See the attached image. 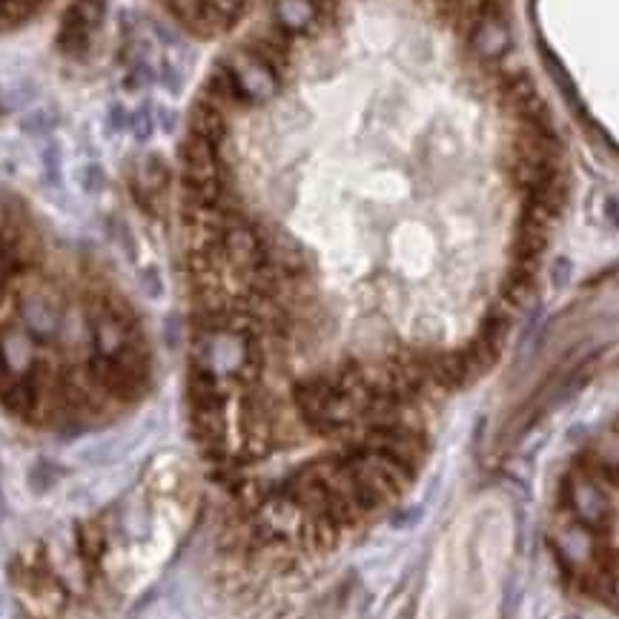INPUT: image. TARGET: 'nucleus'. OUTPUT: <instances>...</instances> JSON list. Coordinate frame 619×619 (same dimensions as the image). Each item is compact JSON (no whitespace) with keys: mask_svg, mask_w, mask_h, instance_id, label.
Instances as JSON below:
<instances>
[{"mask_svg":"<svg viewBox=\"0 0 619 619\" xmlns=\"http://www.w3.org/2000/svg\"><path fill=\"white\" fill-rule=\"evenodd\" d=\"M58 144H46V150H43V167H46V172H49V178L55 181L58 178Z\"/></svg>","mask_w":619,"mask_h":619,"instance_id":"14","label":"nucleus"},{"mask_svg":"<svg viewBox=\"0 0 619 619\" xmlns=\"http://www.w3.org/2000/svg\"><path fill=\"white\" fill-rule=\"evenodd\" d=\"M152 32H155V35H158L161 41L167 43V46H175V43H178L175 32H172V29H167V26H164L161 21H152Z\"/></svg>","mask_w":619,"mask_h":619,"instance_id":"16","label":"nucleus"},{"mask_svg":"<svg viewBox=\"0 0 619 619\" xmlns=\"http://www.w3.org/2000/svg\"><path fill=\"white\" fill-rule=\"evenodd\" d=\"M89 41H92V29L89 23L81 18V12L75 6H69L61 18V32H58V49L69 55V58H81L89 49Z\"/></svg>","mask_w":619,"mask_h":619,"instance_id":"5","label":"nucleus"},{"mask_svg":"<svg viewBox=\"0 0 619 619\" xmlns=\"http://www.w3.org/2000/svg\"><path fill=\"white\" fill-rule=\"evenodd\" d=\"M170 164H167V158L161 155V152H150L147 158H144V164H141V178L150 184V187H155V190H161V187H167L170 184Z\"/></svg>","mask_w":619,"mask_h":619,"instance_id":"7","label":"nucleus"},{"mask_svg":"<svg viewBox=\"0 0 619 619\" xmlns=\"http://www.w3.org/2000/svg\"><path fill=\"white\" fill-rule=\"evenodd\" d=\"M161 81H164V86L170 89L172 95H178V92L184 89V75L178 72V66L172 64V61L161 64Z\"/></svg>","mask_w":619,"mask_h":619,"instance_id":"11","label":"nucleus"},{"mask_svg":"<svg viewBox=\"0 0 619 619\" xmlns=\"http://www.w3.org/2000/svg\"><path fill=\"white\" fill-rule=\"evenodd\" d=\"M127 129L132 132L135 141H150L152 132H155V115H152V109L147 107V104L132 109L127 118Z\"/></svg>","mask_w":619,"mask_h":619,"instance_id":"8","label":"nucleus"},{"mask_svg":"<svg viewBox=\"0 0 619 619\" xmlns=\"http://www.w3.org/2000/svg\"><path fill=\"white\" fill-rule=\"evenodd\" d=\"M565 502L574 513V522L582 525L591 534H608L614 522V505L608 499L605 488L597 482V476L577 470L565 482Z\"/></svg>","mask_w":619,"mask_h":619,"instance_id":"1","label":"nucleus"},{"mask_svg":"<svg viewBox=\"0 0 619 619\" xmlns=\"http://www.w3.org/2000/svg\"><path fill=\"white\" fill-rule=\"evenodd\" d=\"M155 121H158V127L164 129V132H175V127H178V115L170 107L155 109Z\"/></svg>","mask_w":619,"mask_h":619,"instance_id":"13","label":"nucleus"},{"mask_svg":"<svg viewBox=\"0 0 619 619\" xmlns=\"http://www.w3.org/2000/svg\"><path fill=\"white\" fill-rule=\"evenodd\" d=\"M72 6L81 12V18L89 23L92 32H95V29L104 23V18H107V0H75Z\"/></svg>","mask_w":619,"mask_h":619,"instance_id":"9","label":"nucleus"},{"mask_svg":"<svg viewBox=\"0 0 619 619\" xmlns=\"http://www.w3.org/2000/svg\"><path fill=\"white\" fill-rule=\"evenodd\" d=\"M190 135L213 144L215 150L221 152L227 135H230V118H227V109L218 107L210 98H198L190 109Z\"/></svg>","mask_w":619,"mask_h":619,"instance_id":"3","label":"nucleus"},{"mask_svg":"<svg viewBox=\"0 0 619 619\" xmlns=\"http://www.w3.org/2000/svg\"><path fill=\"white\" fill-rule=\"evenodd\" d=\"M227 64L233 66L235 78H238V84H241L247 101H250L253 107L270 101V98H276L281 78H278L276 72H270L264 64H258L253 55H247L244 49H238L233 58H227Z\"/></svg>","mask_w":619,"mask_h":619,"instance_id":"2","label":"nucleus"},{"mask_svg":"<svg viewBox=\"0 0 619 619\" xmlns=\"http://www.w3.org/2000/svg\"><path fill=\"white\" fill-rule=\"evenodd\" d=\"M21 132L26 135H49L52 129L58 127V112L49 107H35L21 115Z\"/></svg>","mask_w":619,"mask_h":619,"instance_id":"6","label":"nucleus"},{"mask_svg":"<svg viewBox=\"0 0 619 619\" xmlns=\"http://www.w3.org/2000/svg\"><path fill=\"white\" fill-rule=\"evenodd\" d=\"M614 430H617V436H619V416H617V422H614Z\"/></svg>","mask_w":619,"mask_h":619,"instance_id":"17","label":"nucleus"},{"mask_svg":"<svg viewBox=\"0 0 619 619\" xmlns=\"http://www.w3.org/2000/svg\"><path fill=\"white\" fill-rule=\"evenodd\" d=\"M81 187H84L86 193H98V190L104 187V170H101V164H86V167H81Z\"/></svg>","mask_w":619,"mask_h":619,"instance_id":"10","label":"nucleus"},{"mask_svg":"<svg viewBox=\"0 0 619 619\" xmlns=\"http://www.w3.org/2000/svg\"><path fill=\"white\" fill-rule=\"evenodd\" d=\"M141 287L147 290V296H161L164 284H161V276L155 273V267H147V270L141 273Z\"/></svg>","mask_w":619,"mask_h":619,"instance_id":"12","label":"nucleus"},{"mask_svg":"<svg viewBox=\"0 0 619 619\" xmlns=\"http://www.w3.org/2000/svg\"><path fill=\"white\" fill-rule=\"evenodd\" d=\"M127 118H129V112L121 104H115V107H109V115H107V124L112 132H118V129H124L127 127Z\"/></svg>","mask_w":619,"mask_h":619,"instance_id":"15","label":"nucleus"},{"mask_svg":"<svg viewBox=\"0 0 619 619\" xmlns=\"http://www.w3.org/2000/svg\"><path fill=\"white\" fill-rule=\"evenodd\" d=\"M321 21L316 0H276V23L293 38L310 32Z\"/></svg>","mask_w":619,"mask_h":619,"instance_id":"4","label":"nucleus"},{"mask_svg":"<svg viewBox=\"0 0 619 619\" xmlns=\"http://www.w3.org/2000/svg\"><path fill=\"white\" fill-rule=\"evenodd\" d=\"M0 18H3V0H0Z\"/></svg>","mask_w":619,"mask_h":619,"instance_id":"18","label":"nucleus"}]
</instances>
